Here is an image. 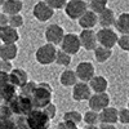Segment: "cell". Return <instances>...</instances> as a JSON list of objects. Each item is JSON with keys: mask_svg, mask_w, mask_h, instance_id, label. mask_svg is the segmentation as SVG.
Wrapping results in <instances>:
<instances>
[{"mask_svg": "<svg viewBox=\"0 0 129 129\" xmlns=\"http://www.w3.org/2000/svg\"><path fill=\"white\" fill-rule=\"evenodd\" d=\"M52 94L53 89L48 83H40L36 85V88L31 95V101L34 105V109L43 110L44 107L52 103Z\"/></svg>", "mask_w": 129, "mask_h": 129, "instance_id": "1", "label": "cell"}, {"mask_svg": "<svg viewBox=\"0 0 129 129\" xmlns=\"http://www.w3.org/2000/svg\"><path fill=\"white\" fill-rule=\"evenodd\" d=\"M57 48L53 44H47L41 45L36 49L35 52V59L38 63L43 64V66H47V64H52L53 62H56V57H57Z\"/></svg>", "mask_w": 129, "mask_h": 129, "instance_id": "2", "label": "cell"}, {"mask_svg": "<svg viewBox=\"0 0 129 129\" xmlns=\"http://www.w3.org/2000/svg\"><path fill=\"white\" fill-rule=\"evenodd\" d=\"M89 10V3L85 0H69L64 13L70 19H80Z\"/></svg>", "mask_w": 129, "mask_h": 129, "instance_id": "3", "label": "cell"}, {"mask_svg": "<svg viewBox=\"0 0 129 129\" xmlns=\"http://www.w3.org/2000/svg\"><path fill=\"white\" fill-rule=\"evenodd\" d=\"M26 121L30 129H48L50 119L43 110L34 109L26 116Z\"/></svg>", "mask_w": 129, "mask_h": 129, "instance_id": "4", "label": "cell"}, {"mask_svg": "<svg viewBox=\"0 0 129 129\" xmlns=\"http://www.w3.org/2000/svg\"><path fill=\"white\" fill-rule=\"evenodd\" d=\"M97 39H98L100 45L112 49L115 45H117L119 35L112 28H101L100 31H97Z\"/></svg>", "mask_w": 129, "mask_h": 129, "instance_id": "5", "label": "cell"}, {"mask_svg": "<svg viewBox=\"0 0 129 129\" xmlns=\"http://www.w3.org/2000/svg\"><path fill=\"white\" fill-rule=\"evenodd\" d=\"M80 48H81V41H80L79 35H76V34L64 35V38L61 43V49L63 52L69 53L70 56H74V54H78Z\"/></svg>", "mask_w": 129, "mask_h": 129, "instance_id": "6", "label": "cell"}, {"mask_svg": "<svg viewBox=\"0 0 129 129\" xmlns=\"http://www.w3.org/2000/svg\"><path fill=\"white\" fill-rule=\"evenodd\" d=\"M64 30L62 26L57 25V23H52L49 25L45 31H44V36H45V40L47 43H49V44H53V45H57L59 44L61 45V43L64 38Z\"/></svg>", "mask_w": 129, "mask_h": 129, "instance_id": "7", "label": "cell"}, {"mask_svg": "<svg viewBox=\"0 0 129 129\" xmlns=\"http://www.w3.org/2000/svg\"><path fill=\"white\" fill-rule=\"evenodd\" d=\"M89 109L97 112H101L110 106V95L107 93H93L88 101Z\"/></svg>", "mask_w": 129, "mask_h": 129, "instance_id": "8", "label": "cell"}, {"mask_svg": "<svg viewBox=\"0 0 129 129\" xmlns=\"http://www.w3.org/2000/svg\"><path fill=\"white\" fill-rule=\"evenodd\" d=\"M32 14L39 21V22H47L53 16H54V9L50 8L44 0L43 2H38L34 8H32Z\"/></svg>", "mask_w": 129, "mask_h": 129, "instance_id": "9", "label": "cell"}, {"mask_svg": "<svg viewBox=\"0 0 129 129\" xmlns=\"http://www.w3.org/2000/svg\"><path fill=\"white\" fill-rule=\"evenodd\" d=\"M75 72H76L79 80L84 81V83H89L95 76V69L93 66V63H90L88 61L80 62L76 66V69H75Z\"/></svg>", "mask_w": 129, "mask_h": 129, "instance_id": "10", "label": "cell"}, {"mask_svg": "<svg viewBox=\"0 0 129 129\" xmlns=\"http://www.w3.org/2000/svg\"><path fill=\"white\" fill-rule=\"evenodd\" d=\"M92 89L89 83L79 81L75 87L72 88V100L76 102H83V101H89L92 97Z\"/></svg>", "mask_w": 129, "mask_h": 129, "instance_id": "11", "label": "cell"}, {"mask_svg": "<svg viewBox=\"0 0 129 129\" xmlns=\"http://www.w3.org/2000/svg\"><path fill=\"white\" fill-rule=\"evenodd\" d=\"M81 47L85 50H95V48L98 47V39H97V32L93 30H83L79 34Z\"/></svg>", "mask_w": 129, "mask_h": 129, "instance_id": "12", "label": "cell"}, {"mask_svg": "<svg viewBox=\"0 0 129 129\" xmlns=\"http://www.w3.org/2000/svg\"><path fill=\"white\" fill-rule=\"evenodd\" d=\"M0 39H2L3 44H16L19 40V34L17 28H13L10 26L0 27Z\"/></svg>", "mask_w": 129, "mask_h": 129, "instance_id": "13", "label": "cell"}, {"mask_svg": "<svg viewBox=\"0 0 129 129\" xmlns=\"http://www.w3.org/2000/svg\"><path fill=\"white\" fill-rule=\"evenodd\" d=\"M119 121V110L109 106L107 109L100 112V123L101 124H114Z\"/></svg>", "mask_w": 129, "mask_h": 129, "instance_id": "14", "label": "cell"}, {"mask_svg": "<svg viewBox=\"0 0 129 129\" xmlns=\"http://www.w3.org/2000/svg\"><path fill=\"white\" fill-rule=\"evenodd\" d=\"M116 18L114 10L107 8L101 14H98V25H101V28H111V26H115Z\"/></svg>", "mask_w": 129, "mask_h": 129, "instance_id": "15", "label": "cell"}, {"mask_svg": "<svg viewBox=\"0 0 129 129\" xmlns=\"http://www.w3.org/2000/svg\"><path fill=\"white\" fill-rule=\"evenodd\" d=\"M78 23L83 30H93V27L95 25H98V14L92 12V10H88V12L78 21Z\"/></svg>", "mask_w": 129, "mask_h": 129, "instance_id": "16", "label": "cell"}, {"mask_svg": "<svg viewBox=\"0 0 129 129\" xmlns=\"http://www.w3.org/2000/svg\"><path fill=\"white\" fill-rule=\"evenodd\" d=\"M10 75V83L14 87H19L23 88L25 85L28 83V78H27V72L22 69H13V71L9 74Z\"/></svg>", "mask_w": 129, "mask_h": 129, "instance_id": "17", "label": "cell"}, {"mask_svg": "<svg viewBox=\"0 0 129 129\" xmlns=\"http://www.w3.org/2000/svg\"><path fill=\"white\" fill-rule=\"evenodd\" d=\"M23 9V3L22 0H7L2 5L3 13L8 16H14V14H21V10Z\"/></svg>", "mask_w": 129, "mask_h": 129, "instance_id": "18", "label": "cell"}, {"mask_svg": "<svg viewBox=\"0 0 129 129\" xmlns=\"http://www.w3.org/2000/svg\"><path fill=\"white\" fill-rule=\"evenodd\" d=\"M78 80H79V78H78L76 72H75V70H64L59 75V83H61V85H63L66 88H70V87L74 88L79 83Z\"/></svg>", "mask_w": 129, "mask_h": 129, "instance_id": "19", "label": "cell"}, {"mask_svg": "<svg viewBox=\"0 0 129 129\" xmlns=\"http://www.w3.org/2000/svg\"><path fill=\"white\" fill-rule=\"evenodd\" d=\"M89 85H90V89L93 93H106L107 88H109V80L105 76L95 75L89 81Z\"/></svg>", "mask_w": 129, "mask_h": 129, "instance_id": "20", "label": "cell"}, {"mask_svg": "<svg viewBox=\"0 0 129 129\" xmlns=\"http://www.w3.org/2000/svg\"><path fill=\"white\" fill-rule=\"evenodd\" d=\"M18 54V47L16 44H2L0 47V57L3 61L12 62Z\"/></svg>", "mask_w": 129, "mask_h": 129, "instance_id": "21", "label": "cell"}, {"mask_svg": "<svg viewBox=\"0 0 129 129\" xmlns=\"http://www.w3.org/2000/svg\"><path fill=\"white\" fill-rule=\"evenodd\" d=\"M115 28L121 35H129V12H124L117 16Z\"/></svg>", "mask_w": 129, "mask_h": 129, "instance_id": "22", "label": "cell"}, {"mask_svg": "<svg viewBox=\"0 0 129 129\" xmlns=\"http://www.w3.org/2000/svg\"><path fill=\"white\" fill-rule=\"evenodd\" d=\"M111 56H112V49L105 48V47H102V45H98V47L95 48V50H94V57H95V59L98 61V62H101V63L107 62V61L111 58Z\"/></svg>", "mask_w": 129, "mask_h": 129, "instance_id": "23", "label": "cell"}, {"mask_svg": "<svg viewBox=\"0 0 129 129\" xmlns=\"http://www.w3.org/2000/svg\"><path fill=\"white\" fill-rule=\"evenodd\" d=\"M2 95H3V101H4V102L10 103V102H12L16 97H17L16 87H14L13 84L3 85V87H2Z\"/></svg>", "mask_w": 129, "mask_h": 129, "instance_id": "24", "label": "cell"}, {"mask_svg": "<svg viewBox=\"0 0 129 129\" xmlns=\"http://www.w3.org/2000/svg\"><path fill=\"white\" fill-rule=\"evenodd\" d=\"M83 119H84V116L76 110H70L63 114V121H69L75 125H79Z\"/></svg>", "mask_w": 129, "mask_h": 129, "instance_id": "25", "label": "cell"}, {"mask_svg": "<svg viewBox=\"0 0 129 129\" xmlns=\"http://www.w3.org/2000/svg\"><path fill=\"white\" fill-rule=\"evenodd\" d=\"M107 5H109V0H92L89 3V10L101 14L103 10L107 9Z\"/></svg>", "mask_w": 129, "mask_h": 129, "instance_id": "26", "label": "cell"}, {"mask_svg": "<svg viewBox=\"0 0 129 129\" xmlns=\"http://www.w3.org/2000/svg\"><path fill=\"white\" fill-rule=\"evenodd\" d=\"M56 63L58 64V66H69V64L71 63V56L69 54V53L63 52L62 49H59L57 52V57H56Z\"/></svg>", "mask_w": 129, "mask_h": 129, "instance_id": "27", "label": "cell"}, {"mask_svg": "<svg viewBox=\"0 0 129 129\" xmlns=\"http://www.w3.org/2000/svg\"><path fill=\"white\" fill-rule=\"evenodd\" d=\"M84 123L87 125H95L97 123L100 121V112L97 111H93V110H89L84 114Z\"/></svg>", "mask_w": 129, "mask_h": 129, "instance_id": "28", "label": "cell"}, {"mask_svg": "<svg viewBox=\"0 0 129 129\" xmlns=\"http://www.w3.org/2000/svg\"><path fill=\"white\" fill-rule=\"evenodd\" d=\"M23 17L21 14H14V16H9V26L13 28H19L23 26Z\"/></svg>", "mask_w": 129, "mask_h": 129, "instance_id": "29", "label": "cell"}, {"mask_svg": "<svg viewBox=\"0 0 129 129\" xmlns=\"http://www.w3.org/2000/svg\"><path fill=\"white\" fill-rule=\"evenodd\" d=\"M44 2L50 7V8H53L54 10H57V9H64L66 8V5H67V0H44Z\"/></svg>", "mask_w": 129, "mask_h": 129, "instance_id": "30", "label": "cell"}, {"mask_svg": "<svg viewBox=\"0 0 129 129\" xmlns=\"http://www.w3.org/2000/svg\"><path fill=\"white\" fill-rule=\"evenodd\" d=\"M43 111L45 112V115L49 117L50 120H53V119L56 117V115H57V107H56L54 103H50V105H48L47 107H44V109H43Z\"/></svg>", "mask_w": 129, "mask_h": 129, "instance_id": "31", "label": "cell"}, {"mask_svg": "<svg viewBox=\"0 0 129 129\" xmlns=\"http://www.w3.org/2000/svg\"><path fill=\"white\" fill-rule=\"evenodd\" d=\"M119 48L124 52H129V35H121L119 36V41H117Z\"/></svg>", "mask_w": 129, "mask_h": 129, "instance_id": "32", "label": "cell"}, {"mask_svg": "<svg viewBox=\"0 0 129 129\" xmlns=\"http://www.w3.org/2000/svg\"><path fill=\"white\" fill-rule=\"evenodd\" d=\"M13 71V67H12V62L10 61H3L0 62V72L3 74H10Z\"/></svg>", "mask_w": 129, "mask_h": 129, "instance_id": "33", "label": "cell"}, {"mask_svg": "<svg viewBox=\"0 0 129 129\" xmlns=\"http://www.w3.org/2000/svg\"><path fill=\"white\" fill-rule=\"evenodd\" d=\"M119 121L121 124H129V109H121L119 110Z\"/></svg>", "mask_w": 129, "mask_h": 129, "instance_id": "34", "label": "cell"}, {"mask_svg": "<svg viewBox=\"0 0 129 129\" xmlns=\"http://www.w3.org/2000/svg\"><path fill=\"white\" fill-rule=\"evenodd\" d=\"M0 129H17V123L12 119H3Z\"/></svg>", "mask_w": 129, "mask_h": 129, "instance_id": "35", "label": "cell"}, {"mask_svg": "<svg viewBox=\"0 0 129 129\" xmlns=\"http://www.w3.org/2000/svg\"><path fill=\"white\" fill-rule=\"evenodd\" d=\"M57 129H79L78 125H75L72 123H69V121H61L57 124Z\"/></svg>", "mask_w": 129, "mask_h": 129, "instance_id": "36", "label": "cell"}, {"mask_svg": "<svg viewBox=\"0 0 129 129\" xmlns=\"http://www.w3.org/2000/svg\"><path fill=\"white\" fill-rule=\"evenodd\" d=\"M5 26H9V16L2 12V14H0V27Z\"/></svg>", "mask_w": 129, "mask_h": 129, "instance_id": "37", "label": "cell"}, {"mask_svg": "<svg viewBox=\"0 0 129 129\" xmlns=\"http://www.w3.org/2000/svg\"><path fill=\"white\" fill-rule=\"evenodd\" d=\"M100 129H116V126L114 124H101Z\"/></svg>", "mask_w": 129, "mask_h": 129, "instance_id": "38", "label": "cell"}, {"mask_svg": "<svg viewBox=\"0 0 129 129\" xmlns=\"http://www.w3.org/2000/svg\"><path fill=\"white\" fill-rule=\"evenodd\" d=\"M85 129H100V126H97V125H87Z\"/></svg>", "mask_w": 129, "mask_h": 129, "instance_id": "39", "label": "cell"}, {"mask_svg": "<svg viewBox=\"0 0 129 129\" xmlns=\"http://www.w3.org/2000/svg\"><path fill=\"white\" fill-rule=\"evenodd\" d=\"M5 2H7V0H0V4H2V5H3V4H4Z\"/></svg>", "mask_w": 129, "mask_h": 129, "instance_id": "40", "label": "cell"}, {"mask_svg": "<svg viewBox=\"0 0 129 129\" xmlns=\"http://www.w3.org/2000/svg\"><path fill=\"white\" fill-rule=\"evenodd\" d=\"M85 2H87V3H90V2H92V0H85Z\"/></svg>", "mask_w": 129, "mask_h": 129, "instance_id": "41", "label": "cell"}, {"mask_svg": "<svg viewBox=\"0 0 129 129\" xmlns=\"http://www.w3.org/2000/svg\"><path fill=\"white\" fill-rule=\"evenodd\" d=\"M128 109H129V100H128Z\"/></svg>", "mask_w": 129, "mask_h": 129, "instance_id": "42", "label": "cell"}, {"mask_svg": "<svg viewBox=\"0 0 129 129\" xmlns=\"http://www.w3.org/2000/svg\"><path fill=\"white\" fill-rule=\"evenodd\" d=\"M79 129H80V128H79ZM84 129H85V128H84Z\"/></svg>", "mask_w": 129, "mask_h": 129, "instance_id": "43", "label": "cell"}]
</instances>
